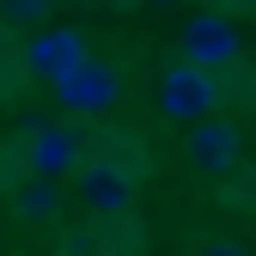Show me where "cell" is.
<instances>
[{
  "label": "cell",
  "mask_w": 256,
  "mask_h": 256,
  "mask_svg": "<svg viewBox=\"0 0 256 256\" xmlns=\"http://www.w3.org/2000/svg\"><path fill=\"white\" fill-rule=\"evenodd\" d=\"M49 92H55V104H61V116H68V122H86V116H104V110L116 104L122 80H116L110 61H98V55L86 49L80 61H68V68L49 80Z\"/></svg>",
  "instance_id": "obj_1"
},
{
  "label": "cell",
  "mask_w": 256,
  "mask_h": 256,
  "mask_svg": "<svg viewBox=\"0 0 256 256\" xmlns=\"http://www.w3.org/2000/svg\"><path fill=\"white\" fill-rule=\"evenodd\" d=\"M12 152H18V165L37 171V177H68V171L80 165V128L61 122V116L24 122L18 134H12Z\"/></svg>",
  "instance_id": "obj_2"
},
{
  "label": "cell",
  "mask_w": 256,
  "mask_h": 256,
  "mask_svg": "<svg viewBox=\"0 0 256 256\" xmlns=\"http://www.w3.org/2000/svg\"><path fill=\"white\" fill-rule=\"evenodd\" d=\"M68 177H80V202H86V214H98V220L128 214L134 196H140V177L128 165H116V158H80Z\"/></svg>",
  "instance_id": "obj_3"
},
{
  "label": "cell",
  "mask_w": 256,
  "mask_h": 256,
  "mask_svg": "<svg viewBox=\"0 0 256 256\" xmlns=\"http://www.w3.org/2000/svg\"><path fill=\"white\" fill-rule=\"evenodd\" d=\"M220 104V80L214 68H196V61H171L165 80H158V110H165L171 122H196Z\"/></svg>",
  "instance_id": "obj_4"
},
{
  "label": "cell",
  "mask_w": 256,
  "mask_h": 256,
  "mask_svg": "<svg viewBox=\"0 0 256 256\" xmlns=\"http://www.w3.org/2000/svg\"><path fill=\"white\" fill-rule=\"evenodd\" d=\"M183 61H196V68H232V61L244 55V43H238V24L226 18V12H196L183 24Z\"/></svg>",
  "instance_id": "obj_5"
},
{
  "label": "cell",
  "mask_w": 256,
  "mask_h": 256,
  "mask_svg": "<svg viewBox=\"0 0 256 256\" xmlns=\"http://www.w3.org/2000/svg\"><path fill=\"white\" fill-rule=\"evenodd\" d=\"M18 55H24V74H30V80H55L68 61H80V55H86V37H80V30L49 24V30H37V37H24V43H18Z\"/></svg>",
  "instance_id": "obj_6"
},
{
  "label": "cell",
  "mask_w": 256,
  "mask_h": 256,
  "mask_svg": "<svg viewBox=\"0 0 256 256\" xmlns=\"http://www.w3.org/2000/svg\"><path fill=\"white\" fill-rule=\"evenodd\" d=\"M238 152H244L238 128H232V122H220L214 110L189 122V158H196L202 171H232V165H238Z\"/></svg>",
  "instance_id": "obj_7"
},
{
  "label": "cell",
  "mask_w": 256,
  "mask_h": 256,
  "mask_svg": "<svg viewBox=\"0 0 256 256\" xmlns=\"http://www.w3.org/2000/svg\"><path fill=\"white\" fill-rule=\"evenodd\" d=\"M6 196H12V214L30 220V226H49V220L61 214V189H55V177H37V171H24Z\"/></svg>",
  "instance_id": "obj_8"
},
{
  "label": "cell",
  "mask_w": 256,
  "mask_h": 256,
  "mask_svg": "<svg viewBox=\"0 0 256 256\" xmlns=\"http://www.w3.org/2000/svg\"><path fill=\"white\" fill-rule=\"evenodd\" d=\"M24 80H30V74H24V55H18V43H6V37H0V98H12Z\"/></svg>",
  "instance_id": "obj_9"
},
{
  "label": "cell",
  "mask_w": 256,
  "mask_h": 256,
  "mask_svg": "<svg viewBox=\"0 0 256 256\" xmlns=\"http://www.w3.org/2000/svg\"><path fill=\"white\" fill-rule=\"evenodd\" d=\"M55 12V0H6V18L12 24H43Z\"/></svg>",
  "instance_id": "obj_10"
},
{
  "label": "cell",
  "mask_w": 256,
  "mask_h": 256,
  "mask_svg": "<svg viewBox=\"0 0 256 256\" xmlns=\"http://www.w3.org/2000/svg\"><path fill=\"white\" fill-rule=\"evenodd\" d=\"M189 256H250V250H244L238 238H202V244L189 250Z\"/></svg>",
  "instance_id": "obj_11"
},
{
  "label": "cell",
  "mask_w": 256,
  "mask_h": 256,
  "mask_svg": "<svg viewBox=\"0 0 256 256\" xmlns=\"http://www.w3.org/2000/svg\"><path fill=\"white\" fill-rule=\"evenodd\" d=\"M55 6H98V0H55Z\"/></svg>",
  "instance_id": "obj_12"
}]
</instances>
